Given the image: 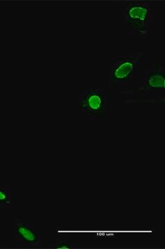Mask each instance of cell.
<instances>
[{
    "mask_svg": "<svg viewBox=\"0 0 165 249\" xmlns=\"http://www.w3.org/2000/svg\"><path fill=\"white\" fill-rule=\"evenodd\" d=\"M13 208V188L11 183L0 185V211H11Z\"/></svg>",
    "mask_w": 165,
    "mask_h": 249,
    "instance_id": "6",
    "label": "cell"
},
{
    "mask_svg": "<svg viewBox=\"0 0 165 249\" xmlns=\"http://www.w3.org/2000/svg\"><path fill=\"white\" fill-rule=\"evenodd\" d=\"M51 248L57 249H73L78 248V246L69 243L66 240L59 239L51 246Z\"/></svg>",
    "mask_w": 165,
    "mask_h": 249,
    "instance_id": "7",
    "label": "cell"
},
{
    "mask_svg": "<svg viewBox=\"0 0 165 249\" xmlns=\"http://www.w3.org/2000/svg\"><path fill=\"white\" fill-rule=\"evenodd\" d=\"M78 109L89 116L90 120L104 122L112 116V97L103 88H91L80 91Z\"/></svg>",
    "mask_w": 165,
    "mask_h": 249,
    "instance_id": "4",
    "label": "cell"
},
{
    "mask_svg": "<svg viewBox=\"0 0 165 249\" xmlns=\"http://www.w3.org/2000/svg\"><path fill=\"white\" fill-rule=\"evenodd\" d=\"M11 245L26 247L45 245V232L36 230L33 222H24L16 218L11 224Z\"/></svg>",
    "mask_w": 165,
    "mask_h": 249,
    "instance_id": "5",
    "label": "cell"
},
{
    "mask_svg": "<svg viewBox=\"0 0 165 249\" xmlns=\"http://www.w3.org/2000/svg\"><path fill=\"white\" fill-rule=\"evenodd\" d=\"M157 1L125 0L122 1V27L140 42L155 33Z\"/></svg>",
    "mask_w": 165,
    "mask_h": 249,
    "instance_id": "1",
    "label": "cell"
},
{
    "mask_svg": "<svg viewBox=\"0 0 165 249\" xmlns=\"http://www.w3.org/2000/svg\"><path fill=\"white\" fill-rule=\"evenodd\" d=\"M125 95L130 96L126 101L127 104L163 105L164 107L165 66L161 57L156 56L152 66L145 69L143 85Z\"/></svg>",
    "mask_w": 165,
    "mask_h": 249,
    "instance_id": "2",
    "label": "cell"
},
{
    "mask_svg": "<svg viewBox=\"0 0 165 249\" xmlns=\"http://www.w3.org/2000/svg\"><path fill=\"white\" fill-rule=\"evenodd\" d=\"M143 55V52L135 55H112L107 69L108 89H116L120 94L125 95L133 89L134 75Z\"/></svg>",
    "mask_w": 165,
    "mask_h": 249,
    "instance_id": "3",
    "label": "cell"
}]
</instances>
